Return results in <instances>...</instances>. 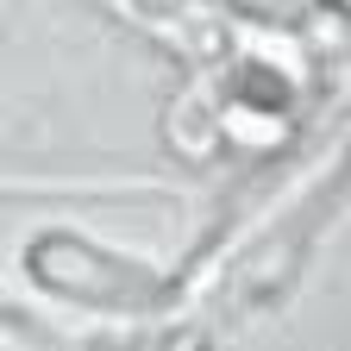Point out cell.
Segmentation results:
<instances>
[{"label":"cell","mask_w":351,"mask_h":351,"mask_svg":"<svg viewBox=\"0 0 351 351\" xmlns=\"http://www.w3.org/2000/svg\"><path fill=\"white\" fill-rule=\"evenodd\" d=\"M345 7H351V0H345Z\"/></svg>","instance_id":"cell-1"}]
</instances>
